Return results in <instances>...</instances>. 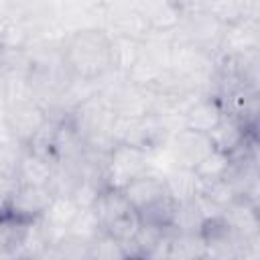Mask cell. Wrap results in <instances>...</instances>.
<instances>
[{
	"mask_svg": "<svg viewBox=\"0 0 260 260\" xmlns=\"http://www.w3.org/2000/svg\"><path fill=\"white\" fill-rule=\"evenodd\" d=\"M122 191L136 211L169 193L162 173H154V171H148V173L132 179L130 183H126L122 187Z\"/></svg>",
	"mask_w": 260,
	"mask_h": 260,
	"instance_id": "obj_10",
	"label": "cell"
},
{
	"mask_svg": "<svg viewBox=\"0 0 260 260\" xmlns=\"http://www.w3.org/2000/svg\"><path fill=\"white\" fill-rule=\"evenodd\" d=\"M148 171H152L150 154L132 144L116 142L110 148V152L106 154L104 175H106V185H110V187L122 189L126 183H130L132 179H136Z\"/></svg>",
	"mask_w": 260,
	"mask_h": 260,
	"instance_id": "obj_3",
	"label": "cell"
},
{
	"mask_svg": "<svg viewBox=\"0 0 260 260\" xmlns=\"http://www.w3.org/2000/svg\"><path fill=\"white\" fill-rule=\"evenodd\" d=\"M162 177H165L169 193L177 201H185V199H191V197L197 195L199 181H197L193 169H185V167H175L173 165L169 171L162 173Z\"/></svg>",
	"mask_w": 260,
	"mask_h": 260,
	"instance_id": "obj_14",
	"label": "cell"
},
{
	"mask_svg": "<svg viewBox=\"0 0 260 260\" xmlns=\"http://www.w3.org/2000/svg\"><path fill=\"white\" fill-rule=\"evenodd\" d=\"M4 120L8 124V128L12 130V134L26 144L32 134L45 124L47 120V112L41 104H37L35 100H26V102H16L4 108Z\"/></svg>",
	"mask_w": 260,
	"mask_h": 260,
	"instance_id": "obj_6",
	"label": "cell"
},
{
	"mask_svg": "<svg viewBox=\"0 0 260 260\" xmlns=\"http://www.w3.org/2000/svg\"><path fill=\"white\" fill-rule=\"evenodd\" d=\"M67 73L83 81H100L114 71L112 37L102 26H87L69 32L61 47Z\"/></svg>",
	"mask_w": 260,
	"mask_h": 260,
	"instance_id": "obj_1",
	"label": "cell"
},
{
	"mask_svg": "<svg viewBox=\"0 0 260 260\" xmlns=\"http://www.w3.org/2000/svg\"><path fill=\"white\" fill-rule=\"evenodd\" d=\"M55 193L49 185H35V183H16L12 193L8 195L0 213H6L18 221L32 223L45 215L53 201Z\"/></svg>",
	"mask_w": 260,
	"mask_h": 260,
	"instance_id": "obj_4",
	"label": "cell"
},
{
	"mask_svg": "<svg viewBox=\"0 0 260 260\" xmlns=\"http://www.w3.org/2000/svg\"><path fill=\"white\" fill-rule=\"evenodd\" d=\"M175 211H177V199L171 193H167L160 199L144 205L136 213H138L140 223L154 225V228H171L175 219Z\"/></svg>",
	"mask_w": 260,
	"mask_h": 260,
	"instance_id": "obj_13",
	"label": "cell"
},
{
	"mask_svg": "<svg viewBox=\"0 0 260 260\" xmlns=\"http://www.w3.org/2000/svg\"><path fill=\"white\" fill-rule=\"evenodd\" d=\"M53 165L55 162L26 150V146H24V150L16 162V179H18V183L49 185L51 175H53Z\"/></svg>",
	"mask_w": 260,
	"mask_h": 260,
	"instance_id": "obj_12",
	"label": "cell"
},
{
	"mask_svg": "<svg viewBox=\"0 0 260 260\" xmlns=\"http://www.w3.org/2000/svg\"><path fill=\"white\" fill-rule=\"evenodd\" d=\"M248 51H258V18L250 16L223 26L215 55H240Z\"/></svg>",
	"mask_w": 260,
	"mask_h": 260,
	"instance_id": "obj_8",
	"label": "cell"
},
{
	"mask_svg": "<svg viewBox=\"0 0 260 260\" xmlns=\"http://www.w3.org/2000/svg\"><path fill=\"white\" fill-rule=\"evenodd\" d=\"M211 146L219 152H225L228 156L234 154L240 146H244V142L252 136H256V128L246 126L240 118H236L234 114L223 112L221 118L217 120V124L207 132Z\"/></svg>",
	"mask_w": 260,
	"mask_h": 260,
	"instance_id": "obj_7",
	"label": "cell"
},
{
	"mask_svg": "<svg viewBox=\"0 0 260 260\" xmlns=\"http://www.w3.org/2000/svg\"><path fill=\"white\" fill-rule=\"evenodd\" d=\"M6 106H8V79L0 71V110H4Z\"/></svg>",
	"mask_w": 260,
	"mask_h": 260,
	"instance_id": "obj_15",
	"label": "cell"
},
{
	"mask_svg": "<svg viewBox=\"0 0 260 260\" xmlns=\"http://www.w3.org/2000/svg\"><path fill=\"white\" fill-rule=\"evenodd\" d=\"M91 211L100 232L118 240L122 248L136 236L140 228L138 213L120 187H102L91 203Z\"/></svg>",
	"mask_w": 260,
	"mask_h": 260,
	"instance_id": "obj_2",
	"label": "cell"
},
{
	"mask_svg": "<svg viewBox=\"0 0 260 260\" xmlns=\"http://www.w3.org/2000/svg\"><path fill=\"white\" fill-rule=\"evenodd\" d=\"M221 114H223V108H221L219 100L215 95L205 93V95L197 98L187 108V112L183 114V126L207 134L217 124V120L221 118Z\"/></svg>",
	"mask_w": 260,
	"mask_h": 260,
	"instance_id": "obj_11",
	"label": "cell"
},
{
	"mask_svg": "<svg viewBox=\"0 0 260 260\" xmlns=\"http://www.w3.org/2000/svg\"><path fill=\"white\" fill-rule=\"evenodd\" d=\"M171 140V158L175 167H185V169H193L205 154H209L213 150L211 140L205 132H197L191 128L181 126Z\"/></svg>",
	"mask_w": 260,
	"mask_h": 260,
	"instance_id": "obj_5",
	"label": "cell"
},
{
	"mask_svg": "<svg viewBox=\"0 0 260 260\" xmlns=\"http://www.w3.org/2000/svg\"><path fill=\"white\" fill-rule=\"evenodd\" d=\"M136 8L152 30H175L183 18L179 0H136Z\"/></svg>",
	"mask_w": 260,
	"mask_h": 260,
	"instance_id": "obj_9",
	"label": "cell"
}]
</instances>
